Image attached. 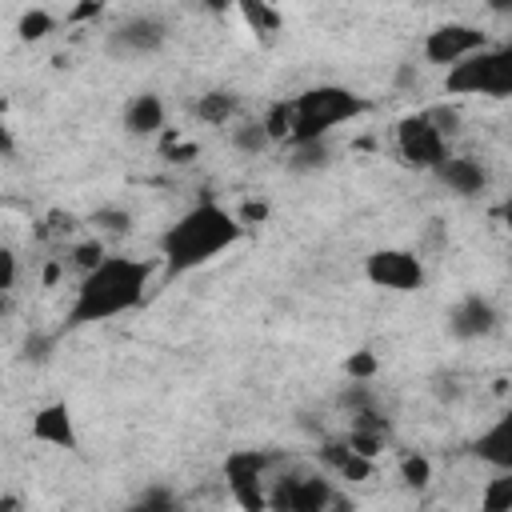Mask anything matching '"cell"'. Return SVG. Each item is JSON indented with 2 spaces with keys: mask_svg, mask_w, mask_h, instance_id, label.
Wrapping results in <instances>:
<instances>
[{
  "mask_svg": "<svg viewBox=\"0 0 512 512\" xmlns=\"http://www.w3.org/2000/svg\"><path fill=\"white\" fill-rule=\"evenodd\" d=\"M444 92L448 96H512V48L508 44H488L472 52L468 60L452 64L444 72Z\"/></svg>",
  "mask_w": 512,
  "mask_h": 512,
  "instance_id": "277c9868",
  "label": "cell"
},
{
  "mask_svg": "<svg viewBox=\"0 0 512 512\" xmlns=\"http://www.w3.org/2000/svg\"><path fill=\"white\" fill-rule=\"evenodd\" d=\"M364 276L372 288H384V292H420L428 272H424V260L412 252V248H376L364 256Z\"/></svg>",
  "mask_w": 512,
  "mask_h": 512,
  "instance_id": "8992f818",
  "label": "cell"
},
{
  "mask_svg": "<svg viewBox=\"0 0 512 512\" xmlns=\"http://www.w3.org/2000/svg\"><path fill=\"white\" fill-rule=\"evenodd\" d=\"M160 136H164V132H160ZM164 140H168V136H164ZM196 156H200V144H196V140H180V144L168 140V144H164V160H168V164H188V160H196Z\"/></svg>",
  "mask_w": 512,
  "mask_h": 512,
  "instance_id": "d6a6232c",
  "label": "cell"
},
{
  "mask_svg": "<svg viewBox=\"0 0 512 512\" xmlns=\"http://www.w3.org/2000/svg\"><path fill=\"white\" fill-rule=\"evenodd\" d=\"M28 436L36 444H48V448H60V452H80V432H76V416H72L68 400L40 404L28 420Z\"/></svg>",
  "mask_w": 512,
  "mask_h": 512,
  "instance_id": "7c38bea8",
  "label": "cell"
},
{
  "mask_svg": "<svg viewBox=\"0 0 512 512\" xmlns=\"http://www.w3.org/2000/svg\"><path fill=\"white\" fill-rule=\"evenodd\" d=\"M332 140H308V144H288V168L292 172H320L332 164Z\"/></svg>",
  "mask_w": 512,
  "mask_h": 512,
  "instance_id": "ffe728a7",
  "label": "cell"
},
{
  "mask_svg": "<svg viewBox=\"0 0 512 512\" xmlns=\"http://www.w3.org/2000/svg\"><path fill=\"white\" fill-rule=\"evenodd\" d=\"M452 196H460V200H476V196H484L488 192V168L476 160V156H452L448 152V160L432 172Z\"/></svg>",
  "mask_w": 512,
  "mask_h": 512,
  "instance_id": "4fadbf2b",
  "label": "cell"
},
{
  "mask_svg": "<svg viewBox=\"0 0 512 512\" xmlns=\"http://www.w3.org/2000/svg\"><path fill=\"white\" fill-rule=\"evenodd\" d=\"M264 464H268V456L256 448H232L224 456V484L240 512H268L272 480H264Z\"/></svg>",
  "mask_w": 512,
  "mask_h": 512,
  "instance_id": "5b68a950",
  "label": "cell"
},
{
  "mask_svg": "<svg viewBox=\"0 0 512 512\" xmlns=\"http://www.w3.org/2000/svg\"><path fill=\"white\" fill-rule=\"evenodd\" d=\"M16 156V136H12V124H8V112L0 104V160H12Z\"/></svg>",
  "mask_w": 512,
  "mask_h": 512,
  "instance_id": "e575fe53",
  "label": "cell"
},
{
  "mask_svg": "<svg viewBox=\"0 0 512 512\" xmlns=\"http://www.w3.org/2000/svg\"><path fill=\"white\" fill-rule=\"evenodd\" d=\"M108 256V248H104V240L100 236H88V240H76L72 248H68V264L80 272V276H88L100 260Z\"/></svg>",
  "mask_w": 512,
  "mask_h": 512,
  "instance_id": "d4e9b609",
  "label": "cell"
},
{
  "mask_svg": "<svg viewBox=\"0 0 512 512\" xmlns=\"http://www.w3.org/2000/svg\"><path fill=\"white\" fill-rule=\"evenodd\" d=\"M400 480H404L408 488L424 492V488L432 484V460H428V456H420V452H408V456L400 460Z\"/></svg>",
  "mask_w": 512,
  "mask_h": 512,
  "instance_id": "4316f807",
  "label": "cell"
},
{
  "mask_svg": "<svg viewBox=\"0 0 512 512\" xmlns=\"http://www.w3.org/2000/svg\"><path fill=\"white\" fill-rule=\"evenodd\" d=\"M480 48H488V32H484L480 24H464V20L436 24V28L424 36V44H420L424 60H428V64H440V68H452V64L468 60V56L480 52Z\"/></svg>",
  "mask_w": 512,
  "mask_h": 512,
  "instance_id": "9c48e42d",
  "label": "cell"
},
{
  "mask_svg": "<svg viewBox=\"0 0 512 512\" xmlns=\"http://www.w3.org/2000/svg\"><path fill=\"white\" fill-rule=\"evenodd\" d=\"M348 376H352V384H368L372 376H376V356L368 352V348H360V352H352L348 356Z\"/></svg>",
  "mask_w": 512,
  "mask_h": 512,
  "instance_id": "f1b7e54d",
  "label": "cell"
},
{
  "mask_svg": "<svg viewBox=\"0 0 512 512\" xmlns=\"http://www.w3.org/2000/svg\"><path fill=\"white\" fill-rule=\"evenodd\" d=\"M12 312H16L12 292H0V324H4V320H12Z\"/></svg>",
  "mask_w": 512,
  "mask_h": 512,
  "instance_id": "74e56055",
  "label": "cell"
},
{
  "mask_svg": "<svg viewBox=\"0 0 512 512\" xmlns=\"http://www.w3.org/2000/svg\"><path fill=\"white\" fill-rule=\"evenodd\" d=\"M368 112V100L356 96L344 84H312L300 96H292V128L284 144H308V140H328L332 128L356 120Z\"/></svg>",
  "mask_w": 512,
  "mask_h": 512,
  "instance_id": "3957f363",
  "label": "cell"
},
{
  "mask_svg": "<svg viewBox=\"0 0 512 512\" xmlns=\"http://www.w3.org/2000/svg\"><path fill=\"white\" fill-rule=\"evenodd\" d=\"M56 32V16L48 12V8H28V12H20V20H16V36L24 40V44H40V40H48Z\"/></svg>",
  "mask_w": 512,
  "mask_h": 512,
  "instance_id": "7402d4cb",
  "label": "cell"
},
{
  "mask_svg": "<svg viewBox=\"0 0 512 512\" xmlns=\"http://www.w3.org/2000/svg\"><path fill=\"white\" fill-rule=\"evenodd\" d=\"M192 116H196L200 124H212V128L236 124V116H240V96H236L232 88H208V92L196 96Z\"/></svg>",
  "mask_w": 512,
  "mask_h": 512,
  "instance_id": "e0dca14e",
  "label": "cell"
},
{
  "mask_svg": "<svg viewBox=\"0 0 512 512\" xmlns=\"http://www.w3.org/2000/svg\"><path fill=\"white\" fill-rule=\"evenodd\" d=\"M396 152L416 172H436L448 160V140L436 132L428 112H412L396 124Z\"/></svg>",
  "mask_w": 512,
  "mask_h": 512,
  "instance_id": "52a82bcc",
  "label": "cell"
},
{
  "mask_svg": "<svg viewBox=\"0 0 512 512\" xmlns=\"http://www.w3.org/2000/svg\"><path fill=\"white\" fill-rule=\"evenodd\" d=\"M444 328H448L452 340H484V336H492V332L500 328V308H496V300L484 296V292H464V296L448 308Z\"/></svg>",
  "mask_w": 512,
  "mask_h": 512,
  "instance_id": "8fae6325",
  "label": "cell"
},
{
  "mask_svg": "<svg viewBox=\"0 0 512 512\" xmlns=\"http://www.w3.org/2000/svg\"><path fill=\"white\" fill-rule=\"evenodd\" d=\"M436 396H440L444 404H456V400L464 396V384H460L456 376H440V380H436Z\"/></svg>",
  "mask_w": 512,
  "mask_h": 512,
  "instance_id": "d590c367",
  "label": "cell"
},
{
  "mask_svg": "<svg viewBox=\"0 0 512 512\" xmlns=\"http://www.w3.org/2000/svg\"><path fill=\"white\" fill-rule=\"evenodd\" d=\"M124 512H180V500H176V492H172L168 484H152V488H144Z\"/></svg>",
  "mask_w": 512,
  "mask_h": 512,
  "instance_id": "cb8c5ba5",
  "label": "cell"
},
{
  "mask_svg": "<svg viewBox=\"0 0 512 512\" xmlns=\"http://www.w3.org/2000/svg\"><path fill=\"white\" fill-rule=\"evenodd\" d=\"M260 124H264V132H268L272 144H284L288 140V128H292V100H272L268 112L260 116Z\"/></svg>",
  "mask_w": 512,
  "mask_h": 512,
  "instance_id": "484cf974",
  "label": "cell"
},
{
  "mask_svg": "<svg viewBox=\"0 0 512 512\" xmlns=\"http://www.w3.org/2000/svg\"><path fill=\"white\" fill-rule=\"evenodd\" d=\"M16 280H20V256H16V248L0 244V292H12Z\"/></svg>",
  "mask_w": 512,
  "mask_h": 512,
  "instance_id": "f546056e",
  "label": "cell"
},
{
  "mask_svg": "<svg viewBox=\"0 0 512 512\" xmlns=\"http://www.w3.org/2000/svg\"><path fill=\"white\" fill-rule=\"evenodd\" d=\"M428 120L436 124V132H440L444 140L460 132V112H456V108H444V104H440V108H428Z\"/></svg>",
  "mask_w": 512,
  "mask_h": 512,
  "instance_id": "4dcf8cb0",
  "label": "cell"
},
{
  "mask_svg": "<svg viewBox=\"0 0 512 512\" xmlns=\"http://www.w3.org/2000/svg\"><path fill=\"white\" fill-rule=\"evenodd\" d=\"M232 148L244 152V156H264V152L272 148V140H268L260 116H252V120H236V124H232Z\"/></svg>",
  "mask_w": 512,
  "mask_h": 512,
  "instance_id": "44dd1931",
  "label": "cell"
},
{
  "mask_svg": "<svg viewBox=\"0 0 512 512\" xmlns=\"http://www.w3.org/2000/svg\"><path fill=\"white\" fill-rule=\"evenodd\" d=\"M156 272H160V260L108 252L88 276L76 280V296L68 304L64 332H76V328H88V324H108L124 312H136L148 300Z\"/></svg>",
  "mask_w": 512,
  "mask_h": 512,
  "instance_id": "6da1fadb",
  "label": "cell"
},
{
  "mask_svg": "<svg viewBox=\"0 0 512 512\" xmlns=\"http://www.w3.org/2000/svg\"><path fill=\"white\" fill-rule=\"evenodd\" d=\"M164 44H168V24H164L160 16H152V12H132V16H124L120 24H112L108 36H104L108 56H116V60L152 56V52H160Z\"/></svg>",
  "mask_w": 512,
  "mask_h": 512,
  "instance_id": "ba28073f",
  "label": "cell"
},
{
  "mask_svg": "<svg viewBox=\"0 0 512 512\" xmlns=\"http://www.w3.org/2000/svg\"><path fill=\"white\" fill-rule=\"evenodd\" d=\"M88 224L96 228L100 240H124V236H132V228H136V216H132L128 208H120V204H104V208H96V212L88 216Z\"/></svg>",
  "mask_w": 512,
  "mask_h": 512,
  "instance_id": "ac0fdd59",
  "label": "cell"
},
{
  "mask_svg": "<svg viewBox=\"0 0 512 512\" xmlns=\"http://www.w3.org/2000/svg\"><path fill=\"white\" fill-rule=\"evenodd\" d=\"M56 276H60V264H48L44 268V284H56Z\"/></svg>",
  "mask_w": 512,
  "mask_h": 512,
  "instance_id": "ab89813d",
  "label": "cell"
},
{
  "mask_svg": "<svg viewBox=\"0 0 512 512\" xmlns=\"http://www.w3.org/2000/svg\"><path fill=\"white\" fill-rule=\"evenodd\" d=\"M100 12H104L100 0H84V4H72V8L64 12V20H68V24H84V20H96Z\"/></svg>",
  "mask_w": 512,
  "mask_h": 512,
  "instance_id": "836d02e7",
  "label": "cell"
},
{
  "mask_svg": "<svg viewBox=\"0 0 512 512\" xmlns=\"http://www.w3.org/2000/svg\"><path fill=\"white\" fill-rule=\"evenodd\" d=\"M232 216H236V224L248 232L252 224H264V220H268V204H264V200H244V204H240Z\"/></svg>",
  "mask_w": 512,
  "mask_h": 512,
  "instance_id": "1f68e13d",
  "label": "cell"
},
{
  "mask_svg": "<svg viewBox=\"0 0 512 512\" xmlns=\"http://www.w3.org/2000/svg\"><path fill=\"white\" fill-rule=\"evenodd\" d=\"M240 240H244V228L236 224L232 208H224L220 200L204 196L192 208H184L160 232V264H164V276L196 272V268L220 260L224 252H232Z\"/></svg>",
  "mask_w": 512,
  "mask_h": 512,
  "instance_id": "7a4b0ae2",
  "label": "cell"
},
{
  "mask_svg": "<svg viewBox=\"0 0 512 512\" xmlns=\"http://www.w3.org/2000/svg\"><path fill=\"white\" fill-rule=\"evenodd\" d=\"M472 456L496 472H512V412H500L496 424H488L476 444H472Z\"/></svg>",
  "mask_w": 512,
  "mask_h": 512,
  "instance_id": "9a60e30c",
  "label": "cell"
},
{
  "mask_svg": "<svg viewBox=\"0 0 512 512\" xmlns=\"http://www.w3.org/2000/svg\"><path fill=\"white\" fill-rule=\"evenodd\" d=\"M320 464H324L328 472H336L340 480H352V484H364V480L376 476V460L356 456L344 440H324V444H320Z\"/></svg>",
  "mask_w": 512,
  "mask_h": 512,
  "instance_id": "2e32d148",
  "label": "cell"
},
{
  "mask_svg": "<svg viewBox=\"0 0 512 512\" xmlns=\"http://www.w3.org/2000/svg\"><path fill=\"white\" fill-rule=\"evenodd\" d=\"M236 12H240V20L260 36V44H272V40H276V32H280V12H276L272 4H264V0H244V4H236Z\"/></svg>",
  "mask_w": 512,
  "mask_h": 512,
  "instance_id": "d6986e66",
  "label": "cell"
},
{
  "mask_svg": "<svg viewBox=\"0 0 512 512\" xmlns=\"http://www.w3.org/2000/svg\"><path fill=\"white\" fill-rule=\"evenodd\" d=\"M480 512H512V472H496L480 492Z\"/></svg>",
  "mask_w": 512,
  "mask_h": 512,
  "instance_id": "603a6c76",
  "label": "cell"
},
{
  "mask_svg": "<svg viewBox=\"0 0 512 512\" xmlns=\"http://www.w3.org/2000/svg\"><path fill=\"white\" fill-rule=\"evenodd\" d=\"M320 512H356V504H352V500H348L344 492H336V496H332V500H328V504H324Z\"/></svg>",
  "mask_w": 512,
  "mask_h": 512,
  "instance_id": "8d00e7d4",
  "label": "cell"
},
{
  "mask_svg": "<svg viewBox=\"0 0 512 512\" xmlns=\"http://www.w3.org/2000/svg\"><path fill=\"white\" fill-rule=\"evenodd\" d=\"M0 512H20V500L16 496H0Z\"/></svg>",
  "mask_w": 512,
  "mask_h": 512,
  "instance_id": "f35d334b",
  "label": "cell"
},
{
  "mask_svg": "<svg viewBox=\"0 0 512 512\" xmlns=\"http://www.w3.org/2000/svg\"><path fill=\"white\" fill-rule=\"evenodd\" d=\"M164 128H168V104L160 92H136L124 104V132L128 136L148 140V136H160Z\"/></svg>",
  "mask_w": 512,
  "mask_h": 512,
  "instance_id": "5bb4252c",
  "label": "cell"
},
{
  "mask_svg": "<svg viewBox=\"0 0 512 512\" xmlns=\"http://www.w3.org/2000/svg\"><path fill=\"white\" fill-rule=\"evenodd\" d=\"M336 496V484L320 472L284 476L268 484V512H320Z\"/></svg>",
  "mask_w": 512,
  "mask_h": 512,
  "instance_id": "30bf717a",
  "label": "cell"
},
{
  "mask_svg": "<svg viewBox=\"0 0 512 512\" xmlns=\"http://www.w3.org/2000/svg\"><path fill=\"white\" fill-rule=\"evenodd\" d=\"M52 348H56V336L52 332H32L20 344V360L24 364H48L52 360Z\"/></svg>",
  "mask_w": 512,
  "mask_h": 512,
  "instance_id": "83f0119b",
  "label": "cell"
}]
</instances>
